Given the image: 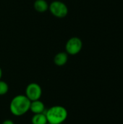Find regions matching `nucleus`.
Instances as JSON below:
<instances>
[{
	"label": "nucleus",
	"instance_id": "3",
	"mask_svg": "<svg viewBox=\"0 0 123 124\" xmlns=\"http://www.w3.org/2000/svg\"><path fill=\"white\" fill-rule=\"evenodd\" d=\"M49 10L51 14L57 18H64L68 14V7L64 2L55 0L50 3Z\"/></svg>",
	"mask_w": 123,
	"mask_h": 124
},
{
	"label": "nucleus",
	"instance_id": "8",
	"mask_svg": "<svg viewBox=\"0 0 123 124\" xmlns=\"http://www.w3.org/2000/svg\"><path fill=\"white\" fill-rule=\"evenodd\" d=\"M49 3L46 0H36L33 3V7L39 13H43L49 9Z\"/></svg>",
	"mask_w": 123,
	"mask_h": 124
},
{
	"label": "nucleus",
	"instance_id": "6",
	"mask_svg": "<svg viewBox=\"0 0 123 124\" xmlns=\"http://www.w3.org/2000/svg\"><path fill=\"white\" fill-rule=\"evenodd\" d=\"M30 110L33 114H38L45 113V105L40 100L30 102Z\"/></svg>",
	"mask_w": 123,
	"mask_h": 124
},
{
	"label": "nucleus",
	"instance_id": "13",
	"mask_svg": "<svg viewBox=\"0 0 123 124\" xmlns=\"http://www.w3.org/2000/svg\"><path fill=\"white\" fill-rule=\"evenodd\" d=\"M49 124V123H47V124Z\"/></svg>",
	"mask_w": 123,
	"mask_h": 124
},
{
	"label": "nucleus",
	"instance_id": "11",
	"mask_svg": "<svg viewBox=\"0 0 123 124\" xmlns=\"http://www.w3.org/2000/svg\"><path fill=\"white\" fill-rule=\"evenodd\" d=\"M1 124H14V122L12 121V120H9V119H6V120H4Z\"/></svg>",
	"mask_w": 123,
	"mask_h": 124
},
{
	"label": "nucleus",
	"instance_id": "10",
	"mask_svg": "<svg viewBox=\"0 0 123 124\" xmlns=\"http://www.w3.org/2000/svg\"><path fill=\"white\" fill-rule=\"evenodd\" d=\"M9 91V86L7 82L0 80V96L6 94Z\"/></svg>",
	"mask_w": 123,
	"mask_h": 124
},
{
	"label": "nucleus",
	"instance_id": "12",
	"mask_svg": "<svg viewBox=\"0 0 123 124\" xmlns=\"http://www.w3.org/2000/svg\"><path fill=\"white\" fill-rule=\"evenodd\" d=\"M2 70H1V67H0V80L1 79V77H2Z\"/></svg>",
	"mask_w": 123,
	"mask_h": 124
},
{
	"label": "nucleus",
	"instance_id": "5",
	"mask_svg": "<svg viewBox=\"0 0 123 124\" xmlns=\"http://www.w3.org/2000/svg\"><path fill=\"white\" fill-rule=\"evenodd\" d=\"M25 95L30 102L40 100L42 95V89L38 84L30 83L26 86Z\"/></svg>",
	"mask_w": 123,
	"mask_h": 124
},
{
	"label": "nucleus",
	"instance_id": "9",
	"mask_svg": "<svg viewBox=\"0 0 123 124\" xmlns=\"http://www.w3.org/2000/svg\"><path fill=\"white\" fill-rule=\"evenodd\" d=\"M47 123L48 121H47V118L45 115V113L33 114L31 118L32 124H46Z\"/></svg>",
	"mask_w": 123,
	"mask_h": 124
},
{
	"label": "nucleus",
	"instance_id": "4",
	"mask_svg": "<svg viewBox=\"0 0 123 124\" xmlns=\"http://www.w3.org/2000/svg\"><path fill=\"white\" fill-rule=\"evenodd\" d=\"M83 48V41L78 37H72L69 39L65 44V52L67 54L76 55Z\"/></svg>",
	"mask_w": 123,
	"mask_h": 124
},
{
	"label": "nucleus",
	"instance_id": "1",
	"mask_svg": "<svg viewBox=\"0 0 123 124\" xmlns=\"http://www.w3.org/2000/svg\"><path fill=\"white\" fill-rule=\"evenodd\" d=\"M30 101L25 95L18 94L14 97L9 104V110L14 116H22L30 110Z\"/></svg>",
	"mask_w": 123,
	"mask_h": 124
},
{
	"label": "nucleus",
	"instance_id": "7",
	"mask_svg": "<svg viewBox=\"0 0 123 124\" xmlns=\"http://www.w3.org/2000/svg\"><path fill=\"white\" fill-rule=\"evenodd\" d=\"M68 61V54L66 52H60L56 54L54 57V62L57 66L65 65Z\"/></svg>",
	"mask_w": 123,
	"mask_h": 124
},
{
	"label": "nucleus",
	"instance_id": "2",
	"mask_svg": "<svg viewBox=\"0 0 123 124\" xmlns=\"http://www.w3.org/2000/svg\"><path fill=\"white\" fill-rule=\"evenodd\" d=\"M47 121L51 124H62L67 118V109L61 105H54L45 111Z\"/></svg>",
	"mask_w": 123,
	"mask_h": 124
}]
</instances>
